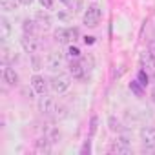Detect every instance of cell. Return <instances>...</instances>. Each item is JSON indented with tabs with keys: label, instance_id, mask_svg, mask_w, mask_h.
Masks as SVG:
<instances>
[{
	"label": "cell",
	"instance_id": "cell-2",
	"mask_svg": "<svg viewBox=\"0 0 155 155\" xmlns=\"http://www.w3.org/2000/svg\"><path fill=\"white\" fill-rule=\"evenodd\" d=\"M101 17H102V11H101V8L99 6H88V9L84 11V17H82V20H84V26H88V28H97L99 26V22H101Z\"/></svg>",
	"mask_w": 155,
	"mask_h": 155
},
{
	"label": "cell",
	"instance_id": "cell-35",
	"mask_svg": "<svg viewBox=\"0 0 155 155\" xmlns=\"http://www.w3.org/2000/svg\"><path fill=\"white\" fill-rule=\"evenodd\" d=\"M150 97H151V101H153V102H155V86H153V88H151V93H150Z\"/></svg>",
	"mask_w": 155,
	"mask_h": 155
},
{
	"label": "cell",
	"instance_id": "cell-7",
	"mask_svg": "<svg viewBox=\"0 0 155 155\" xmlns=\"http://www.w3.org/2000/svg\"><path fill=\"white\" fill-rule=\"evenodd\" d=\"M64 57H66V53L51 51V53L48 55V58H46V66H48V69H49V71H53V73H57V71L60 69V66H62Z\"/></svg>",
	"mask_w": 155,
	"mask_h": 155
},
{
	"label": "cell",
	"instance_id": "cell-6",
	"mask_svg": "<svg viewBox=\"0 0 155 155\" xmlns=\"http://www.w3.org/2000/svg\"><path fill=\"white\" fill-rule=\"evenodd\" d=\"M139 137H140L142 146L155 150V128L153 126H142L139 131Z\"/></svg>",
	"mask_w": 155,
	"mask_h": 155
},
{
	"label": "cell",
	"instance_id": "cell-29",
	"mask_svg": "<svg viewBox=\"0 0 155 155\" xmlns=\"http://www.w3.org/2000/svg\"><path fill=\"white\" fill-rule=\"evenodd\" d=\"M68 29H69V40H71V42H77V40H79V37H81L79 29H77V28H68Z\"/></svg>",
	"mask_w": 155,
	"mask_h": 155
},
{
	"label": "cell",
	"instance_id": "cell-33",
	"mask_svg": "<svg viewBox=\"0 0 155 155\" xmlns=\"http://www.w3.org/2000/svg\"><path fill=\"white\" fill-rule=\"evenodd\" d=\"M18 2H20L22 6H31V4H33V0H18Z\"/></svg>",
	"mask_w": 155,
	"mask_h": 155
},
{
	"label": "cell",
	"instance_id": "cell-17",
	"mask_svg": "<svg viewBox=\"0 0 155 155\" xmlns=\"http://www.w3.org/2000/svg\"><path fill=\"white\" fill-rule=\"evenodd\" d=\"M51 140L48 139V137H44V139H38L37 142H35V151L37 153H51Z\"/></svg>",
	"mask_w": 155,
	"mask_h": 155
},
{
	"label": "cell",
	"instance_id": "cell-27",
	"mask_svg": "<svg viewBox=\"0 0 155 155\" xmlns=\"http://www.w3.org/2000/svg\"><path fill=\"white\" fill-rule=\"evenodd\" d=\"M97 126H99V117L93 115V117H91V124H90V135H91V137L97 133Z\"/></svg>",
	"mask_w": 155,
	"mask_h": 155
},
{
	"label": "cell",
	"instance_id": "cell-25",
	"mask_svg": "<svg viewBox=\"0 0 155 155\" xmlns=\"http://www.w3.org/2000/svg\"><path fill=\"white\" fill-rule=\"evenodd\" d=\"M60 137H62V133H60L57 128H51V130H49V133H48V139H49L51 142H58V140H60Z\"/></svg>",
	"mask_w": 155,
	"mask_h": 155
},
{
	"label": "cell",
	"instance_id": "cell-5",
	"mask_svg": "<svg viewBox=\"0 0 155 155\" xmlns=\"http://www.w3.org/2000/svg\"><path fill=\"white\" fill-rule=\"evenodd\" d=\"M0 60H2V64H8V66L18 60L15 48H11L8 42H2V46H0Z\"/></svg>",
	"mask_w": 155,
	"mask_h": 155
},
{
	"label": "cell",
	"instance_id": "cell-22",
	"mask_svg": "<svg viewBox=\"0 0 155 155\" xmlns=\"http://www.w3.org/2000/svg\"><path fill=\"white\" fill-rule=\"evenodd\" d=\"M108 124H110V130L111 131H117V133H120L124 128H122V124H120V120H117L115 117H110L108 119Z\"/></svg>",
	"mask_w": 155,
	"mask_h": 155
},
{
	"label": "cell",
	"instance_id": "cell-1",
	"mask_svg": "<svg viewBox=\"0 0 155 155\" xmlns=\"http://www.w3.org/2000/svg\"><path fill=\"white\" fill-rule=\"evenodd\" d=\"M71 86V79H69V75L66 73H55L51 79H49V88L53 93H64L68 88Z\"/></svg>",
	"mask_w": 155,
	"mask_h": 155
},
{
	"label": "cell",
	"instance_id": "cell-15",
	"mask_svg": "<svg viewBox=\"0 0 155 155\" xmlns=\"http://www.w3.org/2000/svg\"><path fill=\"white\" fill-rule=\"evenodd\" d=\"M11 37V22L6 17H0V38L2 42H6Z\"/></svg>",
	"mask_w": 155,
	"mask_h": 155
},
{
	"label": "cell",
	"instance_id": "cell-34",
	"mask_svg": "<svg viewBox=\"0 0 155 155\" xmlns=\"http://www.w3.org/2000/svg\"><path fill=\"white\" fill-rule=\"evenodd\" d=\"M84 42H86V44H93L95 40H93V37H84Z\"/></svg>",
	"mask_w": 155,
	"mask_h": 155
},
{
	"label": "cell",
	"instance_id": "cell-11",
	"mask_svg": "<svg viewBox=\"0 0 155 155\" xmlns=\"http://www.w3.org/2000/svg\"><path fill=\"white\" fill-rule=\"evenodd\" d=\"M33 18L37 20V24H38V28H40V31H48V29L51 28V24H53V20H51L49 13H46V11H37Z\"/></svg>",
	"mask_w": 155,
	"mask_h": 155
},
{
	"label": "cell",
	"instance_id": "cell-12",
	"mask_svg": "<svg viewBox=\"0 0 155 155\" xmlns=\"http://www.w3.org/2000/svg\"><path fill=\"white\" fill-rule=\"evenodd\" d=\"M31 88L35 90V93L44 95L48 91V81L44 79V77H40V75H33L31 77Z\"/></svg>",
	"mask_w": 155,
	"mask_h": 155
},
{
	"label": "cell",
	"instance_id": "cell-19",
	"mask_svg": "<svg viewBox=\"0 0 155 155\" xmlns=\"http://www.w3.org/2000/svg\"><path fill=\"white\" fill-rule=\"evenodd\" d=\"M60 2H62L64 6H68V9H69L71 13L81 11V8H82V2H81V0H60Z\"/></svg>",
	"mask_w": 155,
	"mask_h": 155
},
{
	"label": "cell",
	"instance_id": "cell-28",
	"mask_svg": "<svg viewBox=\"0 0 155 155\" xmlns=\"http://www.w3.org/2000/svg\"><path fill=\"white\" fill-rule=\"evenodd\" d=\"M90 153H91V140L88 139V140H84V144L81 148V155H90Z\"/></svg>",
	"mask_w": 155,
	"mask_h": 155
},
{
	"label": "cell",
	"instance_id": "cell-16",
	"mask_svg": "<svg viewBox=\"0 0 155 155\" xmlns=\"http://www.w3.org/2000/svg\"><path fill=\"white\" fill-rule=\"evenodd\" d=\"M53 37H55V40L58 44H71V40H69V29L68 28H57L55 33H53Z\"/></svg>",
	"mask_w": 155,
	"mask_h": 155
},
{
	"label": "cell",
	"instance_id": "cell-3",
	"mask_svg": "<svg viewBox=\"0 0 155 155\" xmlns=\"http://www.w3.org/2000/svg\"><path fill=\"white\" fill-rule=\"evenodd\" d=\"M20 44H22L24 51L29 53V55H37L42 49V42L37 38V35H26L24 33V37L20 38Z\"/></svg>",
	"mask_w": 155,
	"mask_h": 155
},
{
	"label": "cell",
	"instance_id": "cell-32",
	"mask_svg": "<svg viewBox=\"0 0 155 155\" xmlns=\"http://www.w3.org/2000/svg\"><path fill=\"white\" fill-rule=\"evenodd\" d=\"M148 51H150V53L155 57V40H151V42H150V46H148Z\"/></svg>",
	"mask_w": 155,
	"mask_h": 155
},
{
	"label": "cell",
	"instance_id": "cell-4",
	"mask_svg": "<svg viewBox=\"0 0 155 155\" xmlns=\"http://www.w3.org/2000/svg\"><path fill=\"white\" fill-rule=\"evenodd\" d=\"M37 106H38V111H40L42 115H53L58 104H57V101H55L53 97H49V95H46V93H44V95L38 99Z\"/></svg>",
	"mask_w": 155,
	"mask_h": 155
},
{
	"label": "cell",
	"instance_id": "cell-9",
	"mask_svg": "<svg viewBox=\"0 0 155 155\" xmlns=\"http://www.w3.org/2000/svg\"><path fill=\"white\" fill-rule=\"evenodd\" d=\"M86 68H84V64H82V60L79 58V60H73V62H69V75L73 77V79H79V81H84L86 79Z\"/></svg>",
	"mask_w": 155,
	"mask_h": 155
},
{
	"label": "cell",
	"instance_id": "cell-10",
	"mask_svg": "<svg viewBox=\"0 0 155 155\" xmlns=\"http://www.w3.org/2000/svg\"><path fill=\"white\" fill-rule=\"evenodd\" d=\"M2 79L8 86H18V73L9 68L8 64H4V69H2Z\"/></svg>",
	"mask_w": 155,
	"mask_h": 155
},
{
	"label": "cell",
	"instance_id": "cell-14",
	"mask_svg": "<svg viewBox=\"0 0 155 155\" xmlns=\"http://www.w3.org/2000/svg\"><path fill=\"white\" fill-rule=\"evenodd\" d=\"M110 153L128 155V153H131V146H130V144H124V142H120V140H115V142L110 146Z\"/></svg>",
	"mask_w": 155,
	"mask_h": 155
},
{
	"label": "cell",
	"instance_id": "cell-26",
	"mask_svg": "<svg viewBox=\"0 0 155 155\" xmlns=\"http://www.w3.org/2000/svg\"><path fill=\"white\" fill-rule=\"evenodd\" d=\"M81 60H82V64H84L86 71L90 73V71L93 69V64H95V62H93V57H91V55H88V57H84V58H81Z\"/></svg>",
	"mask_w": 155,
	"mask_h": 155
},
{
	"label": "cell",
	"instance_id": "cell-30",
	"mask_svg": "<svg viewBox=\"0 0 155 155\" xmlns=\"http://www.w3.org/2000/svg\"><path fill=\"white\" fill-rule=\"evenodd\" d=\"M58 18L64 20V22H69L73 20V13H66V11H58Z\"/></svg>",
	"mask_w": 155,
	"mask_h": 155
},
{
	"label": "cell",
	"instance_id": "cell-31",
	"mask_svg": "<svg viewBox=\"0 0 155 155\" xmlns=\"http://www.w3.org/2000/svg\"><path fill=\"white\" fill-rule=\"evenodd\" d=\"M40 4L44 6V9H53V6H55V0H40Z\"/></svg>",
	"mask_w": 155,
	"mask_h": 155
},
{
	"label": "cell",
	"instance_id": "cell-20",
	"mask_svg": "<svg viewBox=\"0 0 155 155\" xmlns=\"http://www.w3.org/2000/svg\"><path fill=\"white\" fill-rule=\"evenodd\" d=\"M0 8H2V11H6V13L15 11L17 9V0H0Z\"/></svg>",
	"mask_w": 155,
	"mask_h": 155
},
{
	"label": "cell",
	"instance_id": "cell-24",
	"mask_svg": "<svg viewBox=\"0 0 155 155\" xmlns=\"http://www.w3.org/2000/svg\"><path fill=\"white\" fill-rule=\"evenodd\" d=\"M137 81H139L142 86H148V84H150V75H148L144 69H140V71H139V75H137Z\"/></svg>",
	"mask_w": 155,
	"mask_h": 155
},
{
	"label": "cell",
	"instance_id": "cell-23",
	"mask_svg": "<svg viewBox=\"0 0 155 155\" xmlns=\"http://www.w3.org/2000/svg\"><path fill=\"white\" fill-rule=\"evenodd\" d=\"M130 90L137 95V97H142L144 95V90H142V84L139 82V81H133V82H130Z\"/></svg>",
	"mask_w": 155,
	"mask_h": 155
},
{
	"label": "cell",
	"instance_id": "cell-21",
	"mask_svg": "<svg viewBox=\"0 0 155 155\" xmlns=\"http://www.w3.org/2000/svg\"><path fill=\"white\" fill-rule=\"evenodd\" d=\"M29 57H31L29 60H31V66H33V69H35V71H38V69H42V68H44V60L40 58V55H38V53H37V55H29Z\"/></svg>",
	"mask_w": 155,
	"mask_h": 155
},
{
	"label": "cell",
	"instance_id": "cell-13",
	"mask_svg": "<svg viewBox=\"0 0 155 155\" xmlns=\"http://www.w3.org/2000/svg\"><path fill=\"white\" fill-rule=\"evenodd\" d=\"M22 29H24L26 35H38V33H42L35 18H26L24 24H22Z\"/></svg>",
	"mask_w": 155,
	"mask_h": 155
},
{
	"label": "cell",
	"instance_id": "cell-8",
	"mask_svg": "<svg viewBox=\"0 0 155 155\" xmlns=\"http://www.w3.org/2000/svg\"><path fill=\"white\" fill-rule=\"evenodd\" d=\"M140 68L151 77V75H155V57L150 53V51H144V53H140Z\"/></svg>",
	"mask_w": 155,
	"mask_h": 155
},
{
	"label": "cell",
	"instance_id": "cell-18",
	"mask_svg": "<svg viewBox=\"0 0 155 155\" xmlns=\"http://www.w3.org/2000/svg\"><path fill=\"white\" fill-rule=\"evenodd\" d=\"M66 58H68L69 62H73V60H79V58H82V55H81V49L77 48V46H69V48L66 49Z\"/></svg>",
	"mask_w": 155,
	"mask_h": 155
}]
</instances>
